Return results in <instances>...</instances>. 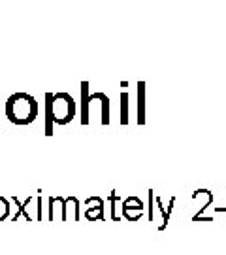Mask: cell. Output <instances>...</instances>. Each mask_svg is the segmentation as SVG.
<instances>
[{
  "instance_id": "obj_3",
  "label": "cell",
  "mask_w": 226,
  "mask_h": 255,
  "mask_svg": "<svg viewBox=\"0 0 226 255\" xmlns=\"http://www.w3.org/2000/svg\"><path fill=\"white\" fill-rule=\"evenodd\" d=\"M144 202L142 199H138L134 195H130L127 197L123 204H121V214H123V218L128 219V221H140L142 216H144Z\"/></svg>"
},
{
  "instance_id": "obj_13",
  "label": "cell",
  "mask_w": 226,
  "mask_h": 255,
  "mask_svg": "<svg viewBox=\"0 0 226 255\" xmlns=\"http://www.w3.org/2000/svg\"><path fill=\"white\" fill-rule=\"evenodd\" d=\"M38 199H36V206H38V214L36 219L38 221H44V199H42V189H38Z\"/></svg>"
},
{
  "instance_id": "obj_1",
  "label": "cell",
  "mask_w": 226,
  "mask_h": 255,
  "mask_svg": "<svg viewBox=\"0 0 226 255\" xmlns=\"http://www.w3.org/2000/svg\"><path fill=\"white\" fill-rule=\"evenodd\" d=\"M6 118L13 125H30L38 118V102L28 93H15L6 101Z\"/></svg>"
},
{
  "instance_id": "obj_5",
  "label": "cell",
  "mask_w": 226,
  "mask_h": 255,
  "mask_svg": "<svg viewBox=\"0 0 226 255\" xmlns=\"http://www.w3.org/2000/svg\"><path fill=\"white\" fill-rule=\"evenodd\" d=\"M89 106H90V93L89 82L81 83V125H89Z\"/></svg>"
},
{
  "instance_id": "obj_14",
  "label": "cell",
  "mask_w": 226,
  "mask_h": 255,
  "mask_svg": "<svg viewBox=\"0 0 226 255\" xmlns=\"http://www.w3.org/2000/svg\"><path fill=\"white\" fill-rule=\"evenodd\" d=\"M147 193H149V221H153V219H154V206H156V204H154L156 195H154L153 189H149Z\"/></svg>"
},
{
  "instance_id": "obj_12",
  "label": "cell",
  "mask_w": 226,
  "mask_h": 255,
  "mask_svg": "<svg viewBox=\"0 0 226 255\" xmlns=\"http://www.w3.org/2000/svg\"><path fill=\"white\" fill-rule=\"evenodd\" d=\"M9 218V202L8 199L0 197V221H6Z\"/></svg>"
},
{
  "instance_id": "obj_7",
  "label": "cell",
  "mask_w": 226,
  "mask_h": 255,
  "mask_svg": "<svg viewBox=\"0 0 226 255\" xmlns=\"http://www.w3.org/2000/svg\"><path fill=\"white\" fill-rule=\"evenodd\" d=\"M92 101H98L100 106H102V119H100V123L102 125H109V97L104 95V93H92L90 95V102Z\"/></svg>"
},
{
  "instance_id": "obj_2",
  "label": "cell",
  "mask_w": 226,
  "mask_h": 255,
  "mask_svg": "<svg viewBox=\"0 0 226 255\" xmlns=\"http://www.w3.org/2000/svg\"><path fill=\"white\" fill-rule=\"evenodd\" d=\"M51 112H53L55 125H68L75 119L77 104L74 101L70 93H53V101H51Z\"/></svg>"
},
{
  "instance_id": "obj_9",
  "label": "cell",
  "mask_w": 226,
  "mask_h": 255,
  "mask_svg": "<svg viewBox=\"0 0 226 255\" xmlns=\"http://www.w3.org/2000/svg\"><path fill=\"white\" fill-rule=\"evenodd\" d=\"M138 123H145V83H138Z\"/></svg>"
},
{
  "instance_id": "obj_6",
  "label": "cell",
  "mask_w": 226,
  "mask_h": 255,
  "mask_svg": "<svg viewBox=\"0 0 226 255\" xmlns=\"http://www.w3.org/2000/svg\"><path fill=\"white\" fill-rule=\"evenodd\" d=\"M11 201L15 202V206H17V212H15V216H11V223H15V221H17L19 218H21V216H25V219H27L28 223H32V216H30V212H28V206H30V202H32V199H30V197H28L27 201L25 202H21L17 199V197H15V195H13V197H11Z\"/></svg>"
},
{
  "instance_id": "obj_8",
  "label": "cell",
  "mask_w": 226,
  "mask_h": 255,
  "mask_svg": "<svg viewBox=\"0 0 226 255\" xmlns=\"http://www.w3.org/2000/svg\"><path fill=\"white\" fill-rule=\"evenodd\" d=\"M53 93H45V136H53V112H51Z\"/></svg>"
},
{
  "instance_id": "obj_11",
  "label": "cell",
  "mask_w": 226,
  "mask_h": 255,
  "mask_svg": "<svg viewBox=\"0 0 226 255\" xmlns=\"http://www.w3.org/2000/svg\"><path fill=\"white\" fill-rule=\"evenodd\" d=\"M128 123V93H121V125Z\"/></svg>"
},
{
  "instance_id": "obj_10",
  "label": "cell",
  "mask_w": 226,
  "mask_h": 255,
  "mask_svg": "<svg viewBox=\"0 0 226 255\" xmlns=\"http://www.w3.org/2000/svg\"><path fill=\"white\" fill-rule=\"evenodd\" d=\"M108 201H109V204H111V219H113V221H121L123 214L119 212V208H121V204H123V202H121V197L117 195V191L109 193Z\"/></svg>"
},
{
  "instance_id": "obj_4",
  "label": "cell",
  "mask_w": 226,
  "mask_h": 255,
  "mask_svg": "<svg viewBox=\"0 0 226 255\" xmlns=\"http://www.w3.org/2000/svg\"><path fill=\"white\" fill-rule=\"evenodd\" d=\"M85 206L89 208L85 210V219L87 221H104L106 219V214H104V199L100 197H89L85 199Z\"/></svg>"
}]
</instances>
